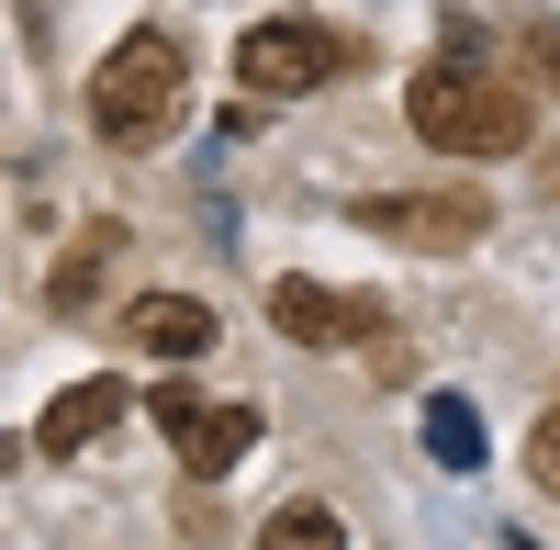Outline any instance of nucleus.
<instances>
[{
	"mask_svg": "<svg viewBox=\"0 0 560 550\" xmlns=\"http://www.w3.org/2000/svg\"><path fill=\"white\" fill-rule=\"evenodd\" d=\"M404 124L427 135L438 158H516V147H527V90L504 79L493 57L448 45V57H427V68H415V90H404Z\"/></svg>",
	"mask_w": 560,
	"mask_h": 550,
	"instance_id": "nucleus-1",
	"label": "nucleus"
},
{
	"mask_svg": "<svg viewBox=\"0 0 560 550\" xmlns=\"http://www.w3.org/2000/svg\"><path fill=\"white\" fill-rule=\"evenodd\" d=\"M179 90H191V57H179V34H124L113 57H102V79H90V135H102L113 158H147L158 135L179 124Z\"/></svg>",
	"mask_w": 560,
	"mask_h": 550,
	"instance_id": "nucleus-2",
	"label": "nucleus"
},
{
	"mask_svg": "<svg viewBox=\"0 0 560 550\" xmlns=\"http://www.w3.org/2000/svg\"><path fill=\"white\" fill-rule=\"evenodd\" d=\"M348 68V34H325L303 12H269L236 34V90H258V102H303V90H325Z\"/></svg>",
	"mask_w": 560,
	"mask_h": 550,
	"instance_id": "nucleus-3",
	"label": "nucleus"
},
{
	"mask_svg": "<svg viewBox=\"0 0 560 550\" xmlns=\"http://www.w3.org/2000/svg\"><path fill=\"white\" fill-rule=\"evenodd\" d=\"M147 416H158V438L179 449V472H191V483H224V472L258 449V404H213V393H191V382H158Z\"/></svg>",
	"mask_w": 560,
	"mask_h": 550,
	"instance_id": "nucleus-4",
	"label": "nucleus"
},
{
	"mask_svg": "<svg viewBox=\"0 0 560 550\" xmlns=\"http://www.w3.org/2000/svg\"><path fill=\"white\" fill-rule=\"evenodd\" d=\"M359 225H370L382 248L448 259V248H482V237H493V203H482V192H359Z\"/></svg>",
	"mask_w": 560,
	"mask_h": 550,
	"instance_id": "nucleus-5",
	"label": "nucleus"
},
{
	"mask_svg": "<svg viewBox=\"0 0 560 550\" xmlns=\"http://www.w3.org/2000/svg\"><path fill=\"white\" fill-rule=\"evenodd\" d=\"M269 326L292 337V348H370V359H393L382 303H348V293H325V282H269Z\"/></svg>",
	"mask_w": 560,
	"mask_h": 550,
	"instance_id": "nucleus-6",
	"label": "nucleus"
},
{
	"mask_svg": "<svg viewBox=\"0 0 560 550\" xmlns=\"http://www.w3.org/2000/svg\"><path fill=\"white\" fill-rule=\"evenodd\" d=\"M124 416H135V382H124V371H102V382H68V393L34 416V449H45V461H79V449H90V438H113Z\"/></svg>",
	"mask_w": 560,
	"mask_h": 550,
	"instance_id": "nucleus-7",
	"label": "nucleus"
},
{
	"mask_svg": "<svg viewBox=\"0 0 560 550\" xmlns=\"http://www.w3.org/2000/svg\"><path fill=\"white\" fill-rule=\"evenodd\" d=\"M124 348L135 359H202L213 348V303H191V293H135L124 303Z\"/></svg>",
	"mask_w": 560,
	"mask_h": 550,
	"instance_id": "nucleus-8",
	"label": "nucleus"
},
{
	"mask_svg": "<svg viewBox=\"0 0 560 550\" xmlns=\"http://www.w3.org/2000/svg\"><path fill=\"white\" fill-rule=\"evenodd\" d=\"M113 259H124V225H90V237H79L57 270H45V303H57V314H79L90 293H102V270H113Z\"/></svg>",
	"mask_w": 560,
	"mask_h": 550,
	"instance_id": "nucleus-9",
	"label": "nucleus"
},
{
	"mask_svg": "<svg viewBox=\"0 0 560 550\" xmlns=\"http://www.w3.org/2000/svg\"><path fill=\"white\" fill-rule=\"evenodd\" d=\"M258 550H348V517L337 506H269V528H258Z\"/></svg>",
	"mask_w": 560,
	"mask_h": 550,
	"instance_id": "nucleus-10",
	"label": "nucleus"
},
{
	"mask_svg": "<svg viewBox=\"0 0 560 550\" xmlns=\"http://www.w3.org/2000/svg\"><path fill=\"white\" fill-rule=\"evenodd\" d=\"M427 449H438V472H471V461H482V416H471L459 393H438V404H427Z\"/></svg>",
	"mask_w": 560,
	"mask_h": 550,
	"instance_id": "nucleus-11",
	"label": "nucleus"
},
{
	"mask_svg": "<svg viewBox=\"0 0 560 550\" xmlns=\"http://www.w3.org/2000/svg\"><path fill=\"white\" fill-rule=\"evenodd\" d=\"M527 472H538V494H560V404L527 427Z\"/></svg>",
	"mask_w": 560,
	"mask_h": 550,
	"instance_id": "nucleus-12",
	"label": "nucleus"
},
{
	"mask_svg": "<svg viewBox=\"0 0 560 550\" xmlns=\"http://www.w3.org/2000/svg\"><path fill=\"white\" fill-rule=\"evenodd\" d=\"M527 68H538V79L560 90V23H527Z\"/></svg>",
	"mask_w": 560,
	"mask_h": 550,
	"instance_id": "nucleus-13",
	"label": "nucleus"
}]
</instances>
